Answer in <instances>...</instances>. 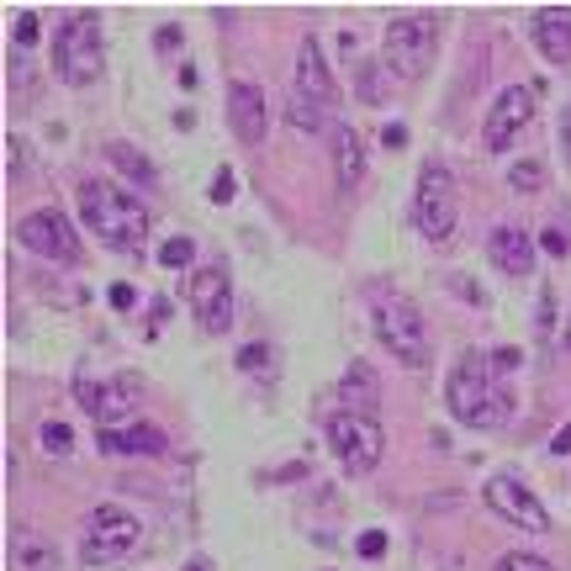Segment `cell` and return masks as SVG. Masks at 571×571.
<instances>
[{"mask_svg": "<svg viewBox=\"0 0 571 571\" xmlns=\"http://www.w3.org/2000/svg\"><path fill=\"white\" fill-rule=\"evenodd\" d=\"M112 307H117V312L133 307V286H127V281H117V286H112Z\"/></svg>", "mask_w": 571, "mask_h": 571, "instance_id": "cell-35", "label": "cell"}, {"mask_svg": "<svg viewBox=\"0 0 571 571\" xmlns=\"http://www.w3.org/2000/svg\"><path fill=\"white\" fill-rule=\"evenodd\" d=\"M138 545H143V524L127 508H117V503L90 508L85 534H80V561L85 566H117V561L133 556Z\"/></svg>", "mask_w": 571, "mask_h": 571, "instance_id": "cell-5", "label": "cell"}, {"mask_svg": "<svg viewBox=\"0 0 571 571\" xmlns=\"http://www.w3.org/2000/svg\"><path fill=\"white\" fill-rule=\"evenodd\" d=\"M413 228L429 238V244H439V238H450V233H455V175H450V164L429 159V164L418 170Z\"/></svg>", "mask_w": 571, "mask_h": 571, "instance_id": "cell-8", "label": "cell"}, {"mask_svg": "<svg viewBox=\"0 0 571 571\" xmlns=\"http://www.w3.org/2000/svg\"><path fill=\"white\" fill-rule=\"evenodd\" d=\"M159 48H164V53L180 48V27H164V32H159Z\"/></svg>", "mask_w": 571, "mask_h": 571, "instance_id": "cell-39", "label": "cell"}, {"mask_svg": "<svg viewBox=\"0 0 571 571\" xmlns=\"http://www.w3.org/2000/svg\"><path fill=\"white\" fill-rule=\"evenodd\" d=\"M291 90H302V96L318 101V106H334V75H328V64H323L318 38H302V48H297V85Z\"/></svg>", "mask_w": 571, "mask_h": 571, "instance_id": "cell-19", "label": "cell"}, {"mask_svg": "<svg viewBox=\"0 0 571 571\" xmlns=\"http://www.w3.org/2000/svg\"><path fill=\"white\" fill-rule=\"evenodd\" d=\"M191 312L207 334H228L233 328V281L223 265H201L191 275Z\"/></svg>", "mask_w": 571, "mask_h": 571, "instance_id": "cell-11", "label": "cell"}, {"mask_svg": "<svg viewBox=\"0 0 571 571\" xmlns=\"http://www.w3.org/2000/svg\"><path fill=\"white\" fill-rule=\"evenodd\" d=\"M550 455H571V423H566L556 439H550Z\"/></svg>", "mask_w": 571, "mask_h": 571, "instance_id": "cell-38", "label": "cell"}, {"mask_svg": "<svg viewBox=\"0 0 571 571\" xmlns=\"http://www.w3.org/2000/svg\"><path fill=\"white\" fill-rule=\"evenodd\" d=\"M334 170H339V191H355L360 180H365V154H360V138H355V127H344L334 122Z\"/></svg>", "mask_w": 571, "mask_h": 571, "instance_id": "cell-21", "label": "cell"}, {"mask_svg": "<svg viewBox=\"0 0 571 571\" xmlns=\"http://www.w3.org/2000/svg\"><path fill=\"white\" fill-rule=\"evenodd\" d=\"M286 122L297 127V133H334V117H328V106L307 101L302 90H291V101H286Z\"/></svg>", "mask_w": 571, "mask_h": 571, "instance_id": "cell-22", "label": "cell"}, {"mask_svg": "<svg viewBox=\"0 0 571 571\" xmlns=\"http://www.w3.org/2000/svg\"><path fill=\"white\" fill-rule=\"evenodd\" d=\"M339 402H344V413H355V418H376V408H381L376 365L349 360V365H344V376H339Z\"/></svg>", "mask_w": 571, "mask_h": 571, "instance_id": "cell-15", "label": "cell"}, {"mask_svg": "<svg viewBox=\"0 0 571 571\" xmlns=\"http://www.w3.org/2000/svg\"><path fill=\"white\" fill-rule=\"evenodd\" d=\"M381 138H386V149H402V143H408V127H397V122H392Z\"/></svg>", "mask_w": 571, "mask_h": 571, "instance_id": "cell-37", "label": "cell"}, {"mask_svg": "<svg viewBox=\"0 0 571 571\" xmlns=\"http://www.w3.org/2000/svg\"><path fill=\"white\" fill-rule=\"evenodd\" d=\"M371 328L381 349L392 355L397 365H408V371H418V365H429V328H423L418 307L408 297H392V291H376L371 297Z\"/></svg>", "mask_w": 571, "mask_h": 571, "instance_id": "cell-4", "label": "cell"}, {"mask_svg": "<svg viewBox=\"0 0 571 571\" xmlns=\"http://www.w3.org/2000/svg\"><path fill=\"white\" fill-rule=\"evenodd\" d=\"M566 344H571V323H566Z\"/></svg>", "mask_w": 571, "mask_h": 571, "instance_id": "cell-42", "label": "cell"}, {"mask_svg": "<svg viewBox=\"0 0 571 571\" xmlns=\"http://www.w3.org/2000/svg\"><path fill=\"white\" fill-rule=\"evenodd\" d=\"M16 238H22L27 254H38V260H48V265H75L80 260V233L59 207L27 212L22 223H16Z\"/></svg>", "mask_w": 571, "mask_h": 571, "instance_id": "cell-9", "label": "cell"}, {"mask_svg": "<svg viewBox=\"0 0 571 571\" xmlns=\"http://www.w3.org/2000/svg\"><path fill=\"white\" fill-rule=\"evenodd\" d=\"M487 249H492V265L503 270V275H534V238L524 233V228H513V223H503V228H492V238H487Z\"/></svg>", "mask_w": 571, "mask_h": 571, "instance_id": "cell-16", "label": "cell"}, {"mask_svg": "<svg viewBox=\"0 0 571 571\" xmlns=\"http://www.w3.org/2000/svg\"><path fill=\"white\" fill-rule=\"evenodd\" d=\"M360 90H365V96H381V90H376V64H360Z\"/></svg>", "mask_w": 571, "mask_h": 571, "instance_id": "cell-36", "label": "cell"}, {"mask_svg": "<svg viewBox=\"0 0 571 571\" xmlns=\"http://www.w3.org/2000/svg\"><path fill=\"white\" fill-rule=\"evenodd\" d=\"M540 180H545L540 164H534V159H519V164H513V175H508V186H513V191H540Z\"/></svg>", "mask_w": 571, "mask_h": 571, "instance_id": "cell-28", "label": "cell"}, {"mask_svg": "<svg viewBox=\"0 0 571 571\" xmlns=\"http://www.w3.org/2000/svg\"><path fill=\"white\" fill-rule=\"evenodd\" d=\"M328 450L344 466V476H371L386 455V434L376 418H355V413H334L328 418Z\"/></svg>", "mask_w": 571, "mask_h": 571, "instance_id": "cell-7", "label": "cell"}, {"mask_svg": "<svg viewBox=\"0 0 571 571\" xmlns=\"http://www.w3.org/2000/svg\"><path fill=\"white\" fill-rule=\"evenodd\" d=\"M6 175H11V180H22V175H27V143L16 138V133L6 138Z\"/></svg>", "mask_w": 571, "mask_h": 571, "instance_id": "cell-30", "label": "cell"}, {"mask_svg": "<svg viewBox=\"0 0 571 571\" xmlns=\"http://www.w3.org/2000/svg\"><path fill=\"white\" fill-rule=\"evenodd\" d=\"M38 445H43L48 455H69V450H75V429H69V423H59V418H48L43 429H38Z\"/></svg>", "mask_w": 571, "mask_h": 571, "instance_id": "cell-24", "label": "cell"}, {"mask_svg": "<svg viewBox=\"0 0 571 571\" xmlns=\"http://www.w3.org/2000/svg\"><path fill=\"white\" fill-rule=\"evenodd\" d=\"M445 402H450V418L466 423V429H497V423L508 418V408H513L508 386L492 381V360H482L476 349H466L460 365L450 371Z\"/></svg>", "mask_w": 571, "mask_h": 571, "instance_id": "cell-2", "label": "cell"}, {"mask_svg": "<svg viewBox=\"0 0 571 571\" xmlns=\"http://www.w3.org/2000/svg\"><path fill=\"white\" fill-rule=\"evenodd\" d=\"M196 260V244L191 238H170V244H159V265L164 270H186Z\"/></svg>", "mask_w": 571, "mask_h": 571, "instance_id": "cell-26", "label": "cell"}, {"mask_svg": "<svg viewBox=\"0 0 571 571\" xmlns=\"http://www.w3.org/2000/svg\"><path fill=\"white\" fill-rule=\"evenodd\" d=\"M434 38H439L434 16H397V22H386V32H381V64L392 69V80L413 85L423 69H429V59H434Z\"/></svg>", "mask_w": 571, "mask_h": 571, "instance_id": "cell-6", "label": "cell"}, {"mask_svg": "<svg viewBox=\"0 0 571 571\" xmlns=\"http://www.w3.org/2000/svg\"><path fill=\"white\" fill-rule=\"evenodd\" d=\"M212 201L223 207V201H233V170H217L212 175Z\"/></svg>", "mask_w": 571, "mask_h": 571, "instance_id": "cell-34", "label": "cell"}, {"mask_svg": "<svg viewBox=\"0 0 571 571\" xmlns=\"http://www.w3.org/2000/svg\"><path fill=\"white\" fill-rule=\"evenodd\" d=\"M186 571H207V566H201V561H191V566H186Z\"/></svg>", "mask_w": 571, "mask_h": 571, "instance_id": "cell-41", "label": "cell"}, {"mask_svg": "<svg viewBox=\"0 0 571 571\" xmlns=\"http://www.w3.org/2000/svg\"><path fill=\"white\" fill-rule=\"evenodd\" d=\"M96 445L106 455H164L170 439H164V429H154V423H122V429H101Z\"/></svg>", "mask_w": 571, "mask_h": 571, "instance_id": "cell-20", "label": "cell"}, {"mask_svg": "<svg viewBox=\"0 0 571 571\" xmlns=\"http://www.w3.org/2000/svg\"><path fill=\"white\" fill-rule=\"evenodd\" d=\"M482 497H487V508L497 513V519H508L513 529H529V534H545V529H550L545 503H540V497H534V492H529L513 471H497L492 482H487V492H482Z\"/></svg>", "mask_w": 571, "mask_h": 571, "instance_id": "cell-10", "label": "cell"}, {"mask_svg": "<svg viewBox=\"0 0 571 571\" xmlns=\"http://www.w3.org/2000/svg\"><path fill=\"white\" fill-rule=\"evenodd\" d=\"M228 122H233V138L260 149L265 143V127H270V106H265V90L249 85V80H233L228 85Z\"/></svg>", "mask_w": 571, "mask_h": 571, "instance_id": "cell-13", "label": "cell"}, {"mask_svg": "<svg viewBox=\"0 0 571 571\" xmlns=\"http://www.w3.org/2000/svg\"><path fill=\"white\" fill-rule=\"evenodd\" d=\"M540 249L550 254V260H566V254H571V228H566V217H550V223H545Z\"/></svg>", "mask_w": 571, "mask_h": 571, "instance_id": "cell-25", "label": "cell"}, {"mask_svg": "<svg viewBox=\"0 0 571 571\" xmlns=\"http://www.w3.org/2000/svg\"><path fill=\"white\" fill-rule=\"evenodd\" d=\"M11 38H16V48H32V43H38V38H43L38 11H22V16H16V32H11Z\"/></svg>", "mask_w": 571, "mask_h": 571, "instance_id": "cell-29", "label": "cell"}, {"mask_svg": "<svg viewBox=\"0 0 571 571\" xmlns=\"http://www.w3.org/2000/svg\"><path fill=\"white\" fill-rule=\"evenodd\" d=\"M6 566L11 571H59V545L22 524V529H11V540H6Z\"/></svg>", "mask_w": 571, "mask_h": 571, "instance_id": "cell-17", "label": "cell"}, {"mask_svg": "<svg viewBox=\"0 0 571 571\" xmlns=\"http://www.w3.org/2000/svg\"><path fill=\"white\" fill-rule=\"evenodd\" d=\"M106 154H112V164H117V170H122L127 180H138V186H154V164L143 159V154L133 149V143H112Z\"/></svg>", "mask_w": 571, "mask_h": 571, "instance_id": "cell-23", "label": "cell"}, {"mask_svg": "<svg viewBox=\"0 0 571 571\" xmlns=\"http://www.w3.org/2000/svg\"><path fill=\"white\" fill-rule=\"evenodd\" d=\"M80 217L106 249H138L149 238V207L112 180H80Z\"/></svg>", "mask_w": 571, "mask_h": 571, "instance_id": "cell-1", "label": "cell"}, {"mask_svg": "<svg viewBox=\"0 0 571 571\" xmlns=\"http://www.w3.org/2000/svg\"><path fill=\"white\" fill-rule=\"evenodd\" d=\"M534 48H540L550 64H571V6L534 11Z\"/></svg>", "mask_w": 571, "mask_h": 571, "instance_id": "cell-18", "label": "cell"}, {"mask_svg": "<svg viewBox=\"0 0 571 571\" xmlns=\"http://www.w3.org/2000/svg\"><path fill=\"white\" fill-rule=\"evenodd\" d=\"M75 397H80V408L96 413L101 429H122V418L133 423V397H127V381H75Z\"/></svg>", "mask_w": 571, "mask_h": 571, "instance_id": "cell-14", "label": "cell"}, {"mask_svg": "<svg viewBox=\"0 0 571 571\" xmlns=\"http://www.w3.org/2000/svg\"><path fill=\"white\" fill-rule=\"evenodd\" d=\"M381 550H386V529H365V534H360V556H365V561H376Z\"/></svg>", "mask_w": 571, "mask_h": 571, "instance_id": "cell-33", "label": "cell"}, {"mask_svg": "<svg viewBox=\"0 0 571 571\" xmlns=\"http://www.w3.org/2000/svg\"><path fill=\"white\" fill-rule=\"evenodd\" d=\"M492 571H556L545 556H534V550H508V556H497Z\"/></svg>", "mask_w": 571, "mask_h": 571, "instance_id": "cell-27", "label": "cell"}, {"mask_svg": "<svg viewBox=\"0 0 571 571\" xmlns=\"http://www.w3.org/2000/svg\"><path fill=\"white\" fill-rule=\"evenodd\" d=\"M519 365H524V355H519V349H497V355H492V381L503 386L513 371H519Z\"/></svg>", "mask_w": 571, "mask_h": 571, "instance_id": "cell-31", "label": "cell"}, {"mask_svg": "<svg viewBox=\"0 0 571 571\" xmlns=\"http://www.w3.org/2000/svg\"><path fill=\"white\" fill-rule=\"evenodd\" d=\"M561 149H566V159H571V106H566V117H561Z\"/></svg>", "mask_w": 571, "mask_h": 571, "instance_id": "cell-40", "label": "cell"}, {"mask_svg": "<svg viewBox=\"0 0 571 571\" xmlns=\"http://www.w3.org/2000/svg\"><path fill=\"white\" fill-rule=\"evenodd\" d=\"M534 117V96L524 85H508V90H497V101H492V112H487V127H482V138H487V149L492 154H503L513 149V138L529 127Z\"/></svg>", "mask_w": 571, "mask_h": 571, "instance_id": "cell-12", "label": "cell"}, {"mask_svg": "<svg viewBox=\"0 0 571 571\" xmlns=\"http://www.w3.org/2000/svg\"><path fill=\"white\" fill-rule=\"evenodd\" d=\"M53 69L64 85H96L106 69V48H101V16L96 11H69L64 27L53 32Z\"/></svg>", "mask_w": 571, "mask_h": 571, "instance_id": "cell-3", "label": "cell"}, {"mask_svg": "<svg viewBox=\"0 0 571 571\" xmlns=\"http://www.w3.org/2000/svg\"><path fill=\"white\" fill-rule=\"evenodd\" d=\"M265 360H270V349H265V344H244V349H238V365H244L249 376H260V371H265Z\"/></svg>", "mask_w": 571, "mask_h": 571, "instance_id": "cell-32", "label": "cell"}]
</instances>
